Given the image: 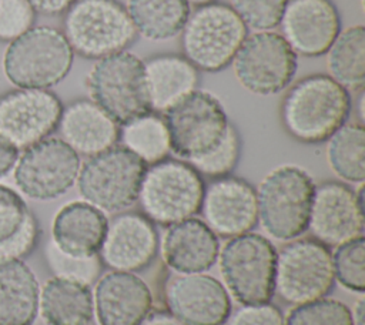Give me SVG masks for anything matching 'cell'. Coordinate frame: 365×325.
Returning a JSON list of instances; mask_svg holds the SVG:
<instances>
[{
	"instance_id": "obj_7",
	"label": "cell",
	"mask_w": 365,
	"mask_h": 325,
	"mask_svg": "<svg viewBox=\"0 0 365 325\" xmlns=\"http://www.w3.org/2000/svg\"><path fill=\"white\" fill-rule=\"evenodd\" d=\"M182 56L207 73L228 67L248 36V27L225 3L212 1L190 13L181 33Z\"/></svg>"
},
{
	"instance_id": "obj_38",
	"label": "cell",
	"mask_w": 365,
	"mask_h": 325,
	"mask_svg": "<svg viewBox=\"0 0 365 325\" xmlns=\"http://www.w3.org/2000/svg\"><path fill=\"white\" fill-rule=\"evenodd\" d=\"M224 325H284V314L271 302L241 305Z\"/></svg>"
},
{
	"instance_id": "obj_16",
	"label": "cell",
	"mask_w": 365,
	"mask_h": 325,
	"mask_svg": "<svg viewBox=\"0 0 365 325\" xmlns=\"http://www.w3.org/2000/svg\"><path fill=\"white\" fill-rule=\"evenodd\" d=\"M163 296L165 311L181 325H224L231 314L228 291L207 272L171 274Z\"/></svg>"
},
{
	"instance_id": "obj_6",
	"label": "cell",
	"mask_w": 365,
	"mask_h": 325,
	"mask_svg": "<svg viewBox=\"0 0 365 325\" xmlns=\"http://www.w3.org/2000/svg\"><path fill=\"white\" fill-rule=\"evenodd\" d=\"M218 268L231 299L241 305L271 302L275 295L277 248L262 234L245 232L220 248Z\"/></svg>"
},
{
	"instance_id": "obj_9",
	"label": "cell",
	"mask_w": 365,
	"mask_h": 325,
	"mask_svg": "<svg viewBox=\"0 0 365 325\" xmlns=\"http://www.w3.org/2000/svg\"><path fill=\"white\" fill-rule=\"evenodd\" d=\"M86 86L90 100L118 125L151 111L144 60L128 50L96 60L87 74Z\"/></svg>"
},
{
	"instance_id": "obj_12",
	"label": "cell",
	"mask_w": 365,
	"mask_h": 325,
	"mask_svg": "<svg viewBox=\"0 0 365 325\" xmlns=\"http://www.w3.org/2000/svg\"><path fill=\"white\" fill-rule=\"evenodd\" d=\"M231 67L242 88L257 96H272L291 84L298 56L279 33L254 31L242 41Z\"/></svg>"
},
{
	"instance_id": "obj_29",
	"label": "cell",
	"mask_w": 365,
	"mask_h": 325,
	"mask_svg": "<svg viewBox=\"0 0 365 325\" xmlns=\"http://www.w3.org/2000/svg\"><path fill=\"white\" fill-rule=\"evenodd\" d=\"M325 143V157L331 171L342 182L364 184L365 128L362 123H345Z\"/></svg>"
},
{
	"instance_id": "obj_41",
	"label": "cell",
	"mask_w": 365,
	"mask_h": 325,
	"mask_svg": "<svg viewBox=\"0 0 365 325\" xmlns=\"http://www.w3.org/2000/svg\"><path fill=\"white\" fill-rule=\"evenodd\" d=\"M36 13L44 16H58L63 14L74 0H26Z\"/></svg>"
},
{
	"instance_id": "obj_14",
	"label": "cell",
	"mask_w": 365,
	"mask_h": 325,
	"mask_svg": "<svg viewBox=\"0 0 365 325\" xmlns=\"http://www.w3.org/2000/svg\"><path fill=\"white\" fill-rule=\"evenodd\" d=\"M364 184L351 188L342 181L315 184L308 229L312 238L331 247L364 235Z\"/></svg>"
},
{
	"instance_id": "obj_5",
	"label": "cell",
	"mask_w": 365,
	"mask_h": 325,
	"mask_svg": "<svg viewBox=\"0 0 365 325\" xmlns=\"http://www.w3.org/2000/svg\"><path fill=\"white\" fill-rule=\"evenodd\" d=\"M63 14V34L73 53L84 58L124 51L138 36L118 0H74Z\"/></svg>"
},
{
	"instance_id": "obj_31",
	"label": "cell",
	"mask_w": 365,
	"mask_h": 325,
	"mask_svg": "<svg viewBox=\"0 0 365 325\" xmlns=\"http://www.w3.org/2000/svg\"><path fill=\"white\" fill-rule=\"evenodd\" d=\"M335 281L346 291L364 295L365 291V239L364 235L345 241L332 251Z\"/></svg>"
},
{
	"instance_id": "obj_17",
	"label": "cell",
	"mask_w": 365,
	"mask_h": 325,
	"mask_svg": "<svg viewBox=\"0 0 365 325\" xmlns=\"http://www.w3.org/2000/svg\"><path fill=\"white\" fill-rule=\"evenodd\" d=\"M198 214L218 238L250 232L258 224L255 187L234 175L212 178L204 188Z\"/></svg>"
},
{
	"instance_id": "obj_35",
	"label": "cell",
	"mask_w": 365,
	"mask_h": 325,
	"mask_svg": "<svg viewBox=\"0 0 365 325\" xmlns=\"http://www.w3.org/2000/svg\"><path fill=\"white\" fill-rule=\"evenodd\" d=\"M288 0H230V7L248 29L274 30L281 20Z\"/></svg>"
},
{
	"instance_id": "obj_33",
	"label": "cell",
	"mask_w": 365,
	"mask_h": 325,
	"mask_svg": "<svg viewBox=\"0 0 365 325\" xmlns=\"http://www.w3.org/2000/svg\"><path fill=\"white\" fill-rule=\"evenodd\" d=\"M241 155V138L237 128L230 124L222 140L207 154L190 160V162L201 175L220 178L231 175Z\"/></svg>"
},
{
	"instance_id": "obj_26",
	"label": "cell",
	"mask_w": 365,
	"mask_h": 325,
	"mask_svg": "<svg viewBox=\"0 0 365 325\" xmlns=\"http://www.w3.org/2000/svg\"><path fill=\"white\" fill-rule=\"evenodd\" d=\"M38 315L46 325H90L94 318L91 287L53 275L40 287Z\"/></svg>"
},
{
	"instance_id": "obj_8",
	"label": "cell",
	"mask_w": 365,
	"mask_h": 325,
	"mask_svg": "<svg viewBox=\"0 0 365 325\" xmlns=\"http://www.w3.org/2000/svg\"><path fill=\"white\" fill-rule=\"evenodd\" d=\"M145 164L123 145H114L81 162L76 180L81 200L103 212H123L137 202Z\"/></svg>"
},
{
	"instance_id": "obj_11",
	"label": "cell",
	"mask_w": 365,
	"mask_h": 325,
	"mask_svg": "<svg viewBox=\"0 0 365 325\" xmlns=\"http://www.w3.org/2000/svg\"><path fill=\"white\" fill-rule=\"evenodd\" d=\"M171 153L190 161L211 151L231 124L220 98L207 90H195L163 114Z\"/></svg>"
},
{
	"instance_id": "obj_28",
	"label": "cell",
	"mask_w": 365,
	"mask_h": 325,
	"mask_svg": "<svg viewBox=\"0 0 365 325\" xmlns=\"http://www.w3.org/2000/svg\"><path fill=\"white\" fill-rule=\"evenodd\" d=\"M328 76L348 91H362L365 87V27L349 26L341 30L328 51Z\"/></svg>"
},
{
	"instance_id": "obj_25",
	"label": "cell",
	"mask_w": 365,
	"mask_h": 325,
	"mask_svg": "<svg viewBox=\"0 0 365 325\" xmlns=\"http://www.w3.org/2000/svg\"><path fill=\"white\" fill-rule=\"evenodd\" d=\"M40 284L17 258H0V325H31L38 315Z\"/></svg>"
},
{
	"instance_id": "obj_30",
	"label": "cell",
	"mask_w": 365,
	"mask_h": 325,
	"mask_svg": "<svg viewBox=\"0 0 365 325\" xmlns=\"http://www.w3.org/2000/svg\"><path fill=\"white\" fill-rule=\"evenodd\" d=\"M118 141L145 165L158 162L171 153L170 135L164 118L153 111L120 125Z\"/></svg>"
},
{
	"instance_id": "obj_36",
	"label": "cell",
	"mask_w": 365,
	"mask_h": 325,
	"mask_svg": "<svg viewBox=\"0 0 365 325\" xmlns=\"http://www.w3.org/2000/svg\"><path fill=\"white\" fill-rule=\"evenodd\" d=\"M30 214L23 195L11 187L0 184V245L21 229Z\"/></svg>"
},
{
	"instance_id": "obj_40",
	"label": "cell",
	"mask_w": 365,
	"mask_h": 325,
	"mask_svg": "<svg viewBox=\"0 0 365 325\" xmlns=\"http://www.w3.org/2000/svg\"><path fill=\"white\" fill-rule=\"evenodd\" d=\"M20 155V150L0 134V178L9 174Z\"/></svg>"
},
{
	"instance_id": "obj_18",
	"label": "cell",
	"mask_w": 365,
	"mask_h": 325,
	"mask_svg": "<svg viewBox=\"0 0 365 325\" xmlns=\"http://www.w3.org/2000/svg\"><path fill=\"white\" fill-rule=\"evenodd\" d=\"M158 244L157 228L144 214L123 211L108 220L98 257L113 271L138 272L155 259Z\"/></svg>"
},
{
	"instance_id": "obj_4",
	"label": "cell",
	"mask_w": 365,
	"mask_h": 325,
	"mask_svg": "<svg viewBox=\"0 0 365 325\" xmlns=\"http://www.w3.org/2000/svg\"><path fill=\"white\" fill-rule=\"evenodd\" d=\"M205 182L187 161L164 158L145 167L137 202L154 225L168 227L200 212Z\"/></svg>"
},
{
	"instance_id": "obj_23",
	"label": "cell",
	"mask_w": 365,
	"mask_h": 325,
	"mask_svg": "<svg viewBox=\"0 0 365 325\" xmlns=\"http://www.w3.org/2000/svg\"><path fill=\"white\" fill-rule=\"evenodd\" d=\"M108 218L106 212L84 200L70 201L58 208L51 221V242L74 257L98 255Z\"/></svg>"
},
{
	"instance_id": "obj_43",
	"label": "cell",
	"mask_w": 365,
	"mask_h": 325,
	"mask_svg": "<svg viewBox=\"0 0 365 325\" xmlns=\"http://www.w3.org/2000/svg\"><path fill=\"white\" fill-rule=\"evenodd\" d=\"M351 311V321L352 325H365V298L361 295L352 308H349Z\"/></svg>"
},
{
	"instance_id": "obj_27",
	"label": "cell",
	"mask_w": 365,
	"mask_h": 325,
	"mask_svg": "<svg viewBox=\"0 0 365 325\" xmlns=\"http://www.w3.org/2000/svg\"><path fill=\"white\" fill-rule=\"evenodd\" d=\"M125 10L137 34L165 41L180 36L191 6L187 0H127Z\"/></svg>"
},
{
	"instance_id": "obj_21",
	"label": "cell",
	"mask_w": 365,
	"mask_h": 325,
	"mask_svg": "<svg viewBox=\"0 0 365 325\" xmlns=\"http://www.w3.org/2000/svg\"><path fill=\"white\" fill-rule=\"evenodd\" d=\"M220 248V238L197 217L168 225L158 244L161 259L173 274L210 271L217 264Z\"/></svg>"
},
{
	"instance_id": "obj_37",
	"label": "cell",
	"mask_w": 365,
	"mask_h": 325,
	"mask_svg": "<svg viewBox=\"0 0 365 325\" xmlns=\"http://www.w3.org/2000/svg\"><path fill=\"white\" fill-rule=\"evenodd\" d=\"M36 11L26 0H0V40L11 41L34 26Z\"/></svg>"
},
{
	"instance_id": "obj_3",
	"label": "cell",
	"mask_w": 365,
	"mask_h": 325,
	"mask_svg": "<svg viewBox=\"0 0 365 325\" xmlns=\"http://www.w3.org/2000/svg\"><path fill=\"white\" fill-rule=\"evenodd\" d=\"M74 53L61 30L33 26L9 41L1 67L16 88L48 90L61 83L71 70Z\"/></svg>"
},
{
	"instance_id": "obj_2",
	"label": "cell",
	"mask_w": 365,
	"mask_h": 325,
	"mask_svg": "<svg viewBox=\"0 0 365 325\" xmlns=\"http://www.w3.org/2000/svg\"><path fill=\"white\" fill-rule=\"evenodd\" d=\"M315 182L299 165L284 164L272 168L255 188L258 224L264 232L287 242L308 229Z\"/></svg>"
},
{
	"instance_id": "obj_42",
	"label": "cell",
	"mask_w": 365,
	"mask_h": 325,
	"mask_svg": "<svg viewBox=\"0 0 365 325\" xmlns=\"http://www.w3.org/2000/svg\"><path fill=\"white\" fill-rule=\"evenodd\" d=\"M140 325H181L173 315L167 311H151Z\"/></svg>"
},
{
	"instance_id": "obj_10",
	"label": "cell",
	"mask_w": 365,
	"mask_h": 325,
	"mask_svg": "<svg viewBox=\"0 0 365 325\" xmlns=\"http://www.w3.org/2000/svg\"><path fill=\"white\" fill-rule=\"evenodd\" d=\"M335 282L332 251L312 237L287 241L277 251L275 294L289 305H299L329 294Z\"/></svg>"
},
{
	"instance_id": "obj_34",
	"label": "cell",
	"mask_w": 365,
	"mask_h": 325,
	"mask_svg": "<svg viewBox=\"0 0 365 325\" xmlns=\"http://www.w3.org/2000/svg\"><path fill=\"white\" fill-rule=\"evenodd\" d=\"M46 259L54 274V277H61L73 279L86 285H93L101 274L103 262L98 255L94 257H74L64 254L50 241L46 247Z\"/></svg>"
},
{
	"instance_id": "obj_39",
	"label": "cell",
	"mask_w": 365,
	"mask_h": 325,
	"mask_svg": "<svg viewBox=\"0 0 365 325\" xmlns=\"http://www.w3.org/2000/svg\"><path fill=\"white\" fill-rule=\"evenodd\" d=\"M40 237V227L37 218L31 212L26 220L21 229L6 244L0 245V258H17L23 259L26 255L31 254L36 248Z\"/></svg>"
},
{
	"instance_id": "obj_32",
	"label": "cell",
	"mask_w": 365,
	"mask_h": 325,
	"mask_svg": "<svg viewBox=\"0 0 365 325\" xmlns=\"http://www.w3.org/2000/svg\"><path fill=\"white\" fill-rule=\"evenodd\" d=\"M284 325H352V321L346 304L324 296L294 305L284 316Z\"/></svg>"
},
{
	"instance_id": "obj_1",
	"label": "cell",
	"mask_w": 365,
	"mask_h": 325,
	"mask_svg": "<svg viewBox=\"0 0 365 325\" xmlns=\"http://www.w3.org/2000/svg\"><path fill=\"white\" fill-rule=\"evenodd\" d=\"M351 94L328 74H309L285 93L279 118L285 133L302 144L325 143L351 113Z\"/></svg>"
},
{
	"instance_id": "obj_20",
	"label": "cell",
	"mask_w": 365,
	"mask_h": 325,
	"mask_svg": "<svg viewBox=\"0 0 365 325\" xmlns=\"http://www.w3.org/2000/svg\"><path fill=\"white\" fill-rule=\"evenodd\" d=\"M91 291L98 325H140L153 311L151 289L135 272L110 269L100 274Z\"/></svg>"
},
{
	"instance_id": "obj_22",
	"label": "cell",
	"mask_w": 365,
	"mask_h": 325,
	"mask_svg": "<svg viewBox=\"0 0 365 325\" xmlns=\"http://www.w3.org/2000/svg\"><path fill=\"white\" fill-rule=\"evenodd\" d=\"M60 138L78 155L91 157L117 145L120 125L93 100L80 98L63 107Z\"/></svg>"
},
{
	"instance_id": "obj_15",
	"label": "cell",
	"mask_w": 365,
	"mask_h": 325,
	"mask_svg": "<svg viewBox=\"0 0 365 325\" xmlns=\"http://www.w3.org/2000/svg\"><path fill=\"white\" fill-rule=\"evenodd\" d=\"M63 104L43 88H16L0 96V134L19 150L47 137L58 127Z\"/></svg>"
},
{
	"instance_id": "obj_24",
	"label": "cell",
	"mask_w": 365,
	"mask_h": 325,
	"mask_svg": "<svg viewBox=\"0 0 365 325\" xmlns=\"http://www.w3.org/2000/svg\"><path fill=\"white\" fill-rule=\"evenodd\" d=\"M150 110L164 114L198 88V70L182 54H158L144 61Z\"/></svg>"
},
{
	"instance_id": "obj_13",
	"label": "cell",
	"mask_w": 365,
	"mask_h": 325,
	"mask_svg": "<svg viewBox=\"0 0 365 325\" xmlns=\"http://www.w3.org/2000/svg\"><path fill=\"white\" fill-rule=\"evenodd\" d=\"M80 165V155L60 137H47L23 150L13 168V180L21 195L51 201L76 184Z\"/></svg>"
},
{
	"instance_id": "obj_19",
	"label": "cell",
	"mask_w": 365,
	"mask_h": 325,
	"mask_svg": "<svg viewBox=\"0 0 365 325\" xmlns=\"http://www.w3.org/2000/svg\"><path fill=\"white\" fill-rule=\"evenodd\" d=\"M281 36L297 56H324L341 31L331 0H288L279 20Z\"/></svg>"
},
{
	"instance_id": "obj_44",
	"label": "cell",
	"mask_w": 365,
	"mask_h": 325,
	"mask_svg": "<svg viewBox=\"0 0 365 325\" xmlns=\"http://www.w3.org/2000/svg\"><path fill=\"white\" fill-rule=\"evenodd\" d=\"M188 3H190V6L191 4H194V6H204V4H208V3H212V1H217V0H187Z\"/></svg>"
}]
</instances>
